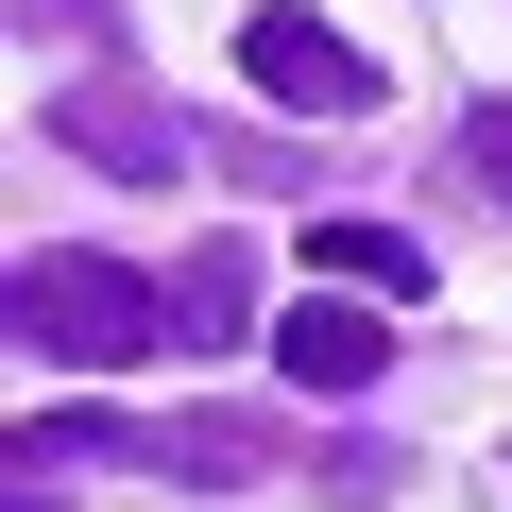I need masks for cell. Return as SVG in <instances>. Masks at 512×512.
Returning <instances> with one entry per match:
<instances>
[{"instance_id": "1", "label": "cell", "mask_w": 512, "mask_h": 512, "mask_svg": "<svg viewBox=\"0 0 512 512\" xmlns=\"http://www.w3.org/2000/svg\"><path fill=\"white\" fill-rule=\"evenodd\" d=\"M18 342L69 359V376H137V359H171V291L86 256V239H52V256H18Z\"/></svg>"}, {"instance_id": "7", "label": "cell", "mask_w": 512, "mask_h": 512, "mask_svg": "<svg viewBox=\"0 0 512 512\" xmlns=\"http://www.w3.org/2000/svg\"><path fill=\"white\" fill-rule=\"evenodd\" d=\"M308 274H342V291H427V256H410L393 222H325V239H308Z\"/></svg>"}, {"instance_id": "10", "label": "cell", "mask_w": 512, "mask_h": 512, "mask_svg": "<svg viewBox=\"0 0 512 512\" xmlns=\"http://www.w3.org/2000/svg\"><path fill=\"white\" fill-rule=\"evenodd\" d=\"M0 512H69V495H52V478H35V461H18V478H0Z\"/></svg>"}, {"instance_id": "3", "label": "cell", "mask_w": 512, "mask_h": 512, "mask_svg": "<svg viewBox=\"0 0 512 512\" xmlns=\"http://www.w3.org/2000/svg\"><path fill=\"white\" fill-rule=\"evenodd\" d=\"M52 137H69L86 171H137V188H171V171H188V120H171L154 86H120V69H86V86H52Z\"/></svg>"}, {"instance_id": "9", "label": "cell", "mask_w": 512, "mask_h": 512, "mask_svg": "<svg viewBox=\"0 0 512 512\" xmlns=\"http://www.w3.org/2000/svg\"><path fill=\"white\" fill-rule=\"evenodd\" d=\"M461 171H478V188L512 205V103H478V120H461Z\"/></svg>"}, {"instance_id": "2", "label": "cell", "mask_w": 512, "mask_h": 512, "mask_svg": "<svg viewBox=\"0 0 512 512\" xmlns=\"http://www.w3.org/2000/svg\"><path fill=\"white\" fill-rule=\"evenodd\" d=\"M239 69H256V103H308V120H359L376 103V52H342L308 0H256V18H239Z\"/></svg>"}, {"instance_id": "6", "label": "cell", "mask_w": 512, "mask_h": 512, "mask_svg": "<svg viewBox=\"0 0 512 512\" xmlns=\"http://www.w3.org/2000/svg\"><path fill=\"white\" fill-rule=\"evenodd\" d=\"M154 461H171L188 495H239V478H274V461H291V427H256V410H171Z\"/></svg>"}, {"instance_id": "8", "label": "cell", "mask_w": 512, "mask_h": 512, "mask_svg": "<svg viewBox=\"0 0 512 512\" xmlns=\"http://www.w3.org/2000/svg\"><path fill=\"white\" fill-rule=\"evenodd\" d=\"M308 478H325V495H342V512H376V495H393V478H410V444H359V427H342V444H308Z\"/></svg>"}, {"instance_id": "5", "label": "cell", "mask_w": 512, "mask_h": 512, "mask_svg": "<svg viewBox=\"0 0 512 512\" xmlns=\"http://www.w3.org/2000/svg\"><path fill=\"white\" fill-rule=\"evenodd\" d=\"M239 325H256V256L239 239H188L171 256V359H222Z\"/></svg>"}, {"instance_id": "4", "label": "cell", "mask_w": 512, "mask_h": 512, "mask_svg": "<svg viewBox=\"0 0 512 512\" xmlns=\"http://www.w3.org/2000/svg\"><path fill=\"white\" fill-rule=\"evenodd\" d=\"M376 308H393V291H342V274H325V291L274 325L291 393H376V376H393V325H376Z\"/></svg>"}]
</instances>
